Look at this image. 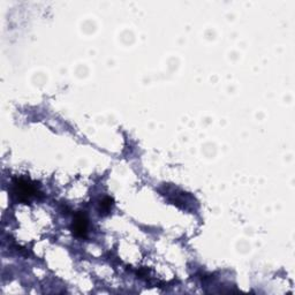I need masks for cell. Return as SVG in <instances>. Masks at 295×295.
<instances>
[{
	"label": "cell",
	"mask_w": 295,
	"mask_h": 295,
	"mask_svg": "<svg viewBox=\"0 0 295 295\" xmlns=\"http://www.w3.org/2000/svg\"><path fill=\"white\" fill-rule=\"evenodd\" d=\"M14 186H15V195L17 196L18 200L22 201V202H28L31 197H33L37 194L35 186L31 185L30 182H28L27 180H23V179L16 180L14 182Z\"/></svg>",
	"instance_id": "1"
},
{
	"label": "cell",
	"mask_w": 295,
	"mask_h": 295,
	"mask_svg": "<svg viewBox=\"0 0 295 295\" xmlns=\"http://www.w3.org/2000/svg\"><path fill=\"white\" fill-rule=\"evenodd\" d=\"M72 231L75 237L85 238L88 233V220L83 214H77L72 225Z\"/></svg>",
	"instance_id": "2"
},
{
	"label": "cell",
	"mask_w": 295,
	"mask_h": 295,
	"mask_svg": "<svg viewBox=\"0 0 295 295\" xmlns=\"http://www.w3.org/2000/svg\"><path fill=\"white\" fill-rule=\"evenodd\" d=\"M112 205H113V201H112L111 197H105V199L100 201L99 203V211L100 214L107 215L111 211Z\"/></svg>",
	"instance_id": "3"
}]
</instances>
